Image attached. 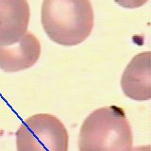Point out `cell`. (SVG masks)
<instances>
[{
	"label": "cell",
	"mask_w": 151,
	"mask_h": 151,
	"mask_svg": "<svg viewBox=\"0 0 151 151\" xmlns=\"http://www.w3.org/2000/svg\"><path fill=\"white\" fill-rule=\"evenodd\" d=\"M41 22L46 35L56 44L79 45L91 35L93 28L92 3L88 0H45Z\"/></svg>",
	"instance_id": "cell-1"
},
{
	"label": "cell",
	"mask_w": 151,
	"mask_h": 151,
	"mask_svg": "<svg viewBox=\"0 0 151 151\" xmlns=\"http://www.w3.org/2000/svg\"><path fill=\"white\" fill-rule=\"evenodd\" d=\"M133 135L124 110L117 106L99 108L80 127L79 151H131Z\"/></svg>",
	"instance_id": "cell-2"
},
{
	"label": "cell",
	"mask_w": 151,
	"mask_h": 151,
	"mask_svg": "<svg viewBox=\"0 0 151 151\" xmlns=\"http://www.w3.org/2000/svg\"><path fill=\"white\" fill-rule=\"evenodd\" d=\"M16 147L17 151H68V131L56 116L38 113L19 127Z\"/></svg>",
	"instance_id": "cell-3"
},
{
	"label": "cell",
	"mask_w": 151,
	"mask_h": 151,
	"mask_svg": "<svg viewBox=\"0 0 151 151\" xmlns=\"http://www.w3.org/2000/svg\"><path fill=\"white\" fill-rule=\"evenodd\" d=\"M30 19L26 0H0V46H9L27 32Z\"/></svg>",
	"instance_id": "cell-4"
},
{
	"label": "cell",
	"mask_w": 151,
	"mask_h": 151,
	"mask_svg": "<svg viewBox=\"0 0 151 151\" xmlns=\"http://www.w3.org/2000/svg\"><path fill=\"white\" fill-rule=\"evenodd\" d=\"M125 96L132 100L146 101L151 98L150 51L135 55L127 65L121 78Z\"/></svg>",
	"instance_id": "cell-5"
},
{
	"label": "cell",
	"mask_w": 151,
	"mask_h": 151,
	"mask_svg": "<svg viewBox=\"0 0 151 151\" xmlns=\"http://www.w3.org/2000/svg\"><path fill=\"white\" fill-rule=\"evenodd\" d=\"M41 56V42L30 32L9 46H0V69L5 72H19L30 68Z\"/></svg>",
	"instance_id": "cell-6"
},
{
	"label": "cell",
	"mask_w": 151,
	"mask_h": 151,
	"mask_svg": "<svg viewBox=\"0 0 151 151\" xmlns=\"http://www.w3.org/2000/svg\"><path fill=\"white\" fill-rule=\"evenodd\" d=\"M131 151H150V145H145V146H137L135 148H132Z\"/></svg>",
	"instance_id": "cell-7"
}]
</instances>
